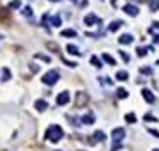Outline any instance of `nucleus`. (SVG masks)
<instances>
[{
	"label": "nucleus",
	"instance_id": "1",
	"mask_svg": "<svg viewBox=\"0 0 159 151\" xmlns=\"http://www.w3.org/2000/svg\"><path fill=\"white\" fill-rule=\"evenodd\" d=\"M63 128L59 126V124H52V126H48V130H47V133H45V139L50 142H57L63 139Z\"/></svg>",
	"mask_w": 159,
	"mask_h": 151
},
{
	"label": "nucleus",
	"instance_id": "2",
	"mask_svg": "<svg viewBox=\"0 0 159 151\" xmlns=\"http://www.w3.org/2000/svg\"><path fill=\"white\" fill-rule=\"evenodd\" d=\"M57 80H59V71L55 70H50L48 73H45L41 77V82L45 85H54V84H57Z\"/></svg>",
	"mask_w": 159,
	"mask_h": 151
},
{
	"label": "nucleus",
	"instance_id": "3",
	"mask_svg": "<svg viewBox=\"0 0 159 151\" xmlns=\"http://www.w3.org/2000/svg\"><path fill=\"white\" fill-rule=\"evenodd\" d=\"M111 139L115 144H120V142L125 139V130L123 128H115V130L111 131Z\"/></svg>",
	"mask_w": 159,
	"mask_h": 151
},
{
	"label": "nucleus",
	"instance_id": "4",
	"mask_svg": "<svg viewBox=\"0 0 159 151\" xmlns=\"http://www.w3.org/2000/svg\"><path fill=\"white\" fill-rule=\"evenodd\" d=\"M98 23H100V18L97 14H93V13L84 16V25H98Z\"/></svg>",
	"mask_w": 159,
	"mask_h": 151
},
{
	"label": "nucleus",
	"instance_id": "5",
	"mask_svg": "<svg viewBox=\"0 0 159 151\" xmlns=\"http://www.w3.org/2000/svg\"><path fill=\"white\" fill-rule=\"evenodd\" d=\"M55 103H57V105H66V103H70V92L63 91V92L55 98Z\"/></svg>",
	"mask_w": 159,
	"mask_h": 151
},
{
	"label": "nucleus",
	"instance_id": "6",
	"mask_svg": "<svg viewBox=\"0 0 159 151\" xmlns=\"http://www.w3.org/2000/svg\"><path fill=\"white\" fill-rule=\"evenodd\" d=\"M123 11L127 13L129 16H138L139 14V9L136 5H132V4H125V5H123Z\"/></svg>",
	"mask_w": 159,
	"mask_h": 151
},
{
	"label": "nucleus",
	"instance_id": "7",
	"mask_svg": "<svg viewBox=\"0 0 159 151\" xmlns=\"http://www.w3.org/2000/svg\"><path fill=\"white\" fill-rule=\"evenodd\" d=\"M141 94H143V98H145L147 103H154L156 101V96H154V92L150 89H141Z\"/></svg>",
	"mask_w": 159,
	"mask_h": 151
},
{
	"label": "nucleus",
	"instance_id": "8",
	"mask_svg": "<svg viewBox=\"0 0 159 151\" xmlns=\"http://www.w3.org/2000/svg\"><path fill=\"white\" fill-rule=\"evenodd\" d=\"M93 123H95V116H93L91 112L81 117V124H93Z\"/></svg>",
	"mask_w": 159,
	"mask_h": 151
},
{
	"label": "nucleus",
	"instance_id": "9",
	"mask_svg": "<svg viewBox=\"0 0 159 151\" xmlns=\"http://www.w3.org/2000/svg\"><path fill=\"white\" fill-rule=\"evenodd\" d=\"M34 107H36V110H47V107H48V103H47V100H36V103H34Z\"/></svg>",
	"mask_w": 159,
	"mask_h": 151
},
{
	"label": "nucleus",
	"instance_id": "10",
	"mask_svg": "<svg viewBox=\"0 0 159 151\" xmlns=\"http://www.w3.org/2000/svg\"><path fill=\"white\" fill-rule=\"evenodd\" d=\"M132 41H134V38H132L131 34H123V36H120L118 43H120V45H131Z\"/></svg>",
	"mask_w": 159,
	"mask_h": 151
},
{
	"label": "nucleus",
	"instance_id": "11",
	"mask_svg": "<svg viewBox=\"0 0 159 151\" xmlns=\"http://www.w3.org/2000/svg\"><path fill=\"white\" fill-rule=\"evenodd\" d=\"M122 25H123V23H122L120 20H115V21H111V23H109V27H107V29H109V32H116Z\"/></svg>",
	"mask_w": 159,
	"mask_h": 151
},
{
	"label": "nucleus",
	"instance_id": "12",
	"mask_svg": "<svg viewBox=\"0 0 159 151\" xmlns=\"http://www.w3.org/2000/svg\"><path fill=\"white\" fill-rule=\"evenodd\" d=\"M66 52H68V53H72V55H82L81 50H79L75 45H68V46H66Z\"/></svg>",
	"mask_w": 159,
	"mask_h": 151
},
{
	"label": "nucleus",
	"instance_id": "13",
	"mask_svg": "<svg viewBox=\"0 0 159 151\" xmlns=\"http://www.w3.org/2000/svg\"><path fill=\"white\" fill-rule=\"evenodd\" d=\"M102 59L106 60L109 66H115V64H116V59H115V57H111L109 53H102Z\"/></svg>",
	"mask_w": 159,
	"mask_h": 151
},
{
	"label": "nucleus",
	"instance_id": "14",
	"mask_svg": "<svg viewBox=\"0 0 159 151\" xmlns=\"http://www.w3.org/2000/svg\"><path fill=\"white\" fill-rule=\"evenodd\" d=\"M116 96L120 98V100H125V98L129 96L127 89H123V87H120V89H116Z\"/></svg>",
	"mask_w": 159,
	"mask_h": 151
},
{
	"label": "nucleus",
	"instance_id": "15",
	"mask_svg": "<svg viewBox=\"0 0 159 151\" xmlns=\"http://www.w3.org/2000/svg\"><path fill=\"white\" fill-rule=\"evenodd\" d=\"M61 36H63V38H75V36H77V32L72 30V29H64L63 32H61Z\"/></svg>",
	"mask_w": 159,
	"mask_h": 151
},
{
	"label": "nucleus",
	"instance_id": "16",
	"mask_svg": "<svg viewBox=\"0 0 159 151\" xmlns=\"http://www.w3.org/2000/svg\"><path fill=\"white\" fill-rule=\"evenodd\" d=\"M93 137H95V141H98V142L106 141V133H104V131H102V130L95 131V133H93Z\"/></svg>",
	"mask_w": 159,
	"mask_h": 151
},
{
	"label": "nucleus",
	"instance_id": "17",
	"mask_svg": "<svg viewBox=\"0 0 159 151\" xmlns=\"http://www.w3.org/2000/svg\"><path fill=\"white\" fill-rule=\"evenodd\" d=\"M150 52V48H147V46H138V50H136V53H138L139 57H145L147 53Z\"/></svg>",
	"mask_w": 159,
	"mask_h": 151
},
{
	"label": "nucleus",
	"instance_id": "18",
	"mask_svg": "<svg viewBox=\"0 0 159 151\" xmlns=\"http://www.w3.org/2000/svg\"><path fill=\"white\" fill-rule=\"evenodd\" d=\"M50 25L52 27H61V16H52L50 18Z\"/></svg>",
	"mask_w": 159,
	"mask_h": 151
},
{
	"label": "nucleus",
	"instance_id": "19",
	"mask_svg": "<svg viewBox=\"0 0 159 151\" xmlns=\"http://www.w3.org/2000/svg\"><path fill=\"white\" fill-rule=\"evenodd\" d=\"M116 78H118V80H129V73H127V71H118Z\"/></svg>",
	"mask_w": 159,
	"mask_h": 151
},
{
	"label": "nucleus",
	"instance_id": "20",
	"mask_svg": "<svg viewBox=\"0 0 159 151\" xmlns=\"http://www.w3.org/2000/svg\"><path fill=\"white\" fill-rule=\"evenodd\" d=\"M91 64H93V66H97V68H102V60L98 59L97 55H93V57H91Z\"/></svg>",
	"mask_w": 159,
	"mask_h": 151
},
{
	"label": "nucleus",
	"instance_id": "21",
	"mask_svg": "<svg viewBox=\"0 0 159 151\" xmlns=\"http://www.w3.org/2000/svg\"><path fill=\"white\" fill-rule=\"evenodd\" d=\"M2 78H4V82H7L11 78V73H9L7 68H4V70H2Z\"/></svg>",
	"mask_w": 159,
	"mask_h": 151
},
{
	"label": "nucleus",
	"instance_id": "22",
	"mask_svg": "<svg viewBox=\"0 0 159 151\" xmlns=\"http://www.w3.org/2000/svg\"><path fill=\"white\" fill-rule=\"evenodd\" d=\"M139 73H143V75H152V68H150V66H143V68H139Z\"/></svg>",
	"mask_w": 159,
	"mask_h": 151
},
{
	"label": "nucleus",
	"instance_id": "23",
	"mask_svg": "<svg viewBox=\"0 0 159 151\" xmlns=\"http://www.w3.org/2000/svg\"><path fill=\"white\" fill-rule=\"evenodd\" d=\"M38 60H43V62H50V57H47V55H41V53H36L34 55Z\"/></svg>",
	"mask_w": 159,
	"mask_h": 151
},
{
	"label": "nucleus",
	"instance_id": "24",
	"mask_svg": "<svg viewBox=\"0 0 159 151\" xmlns=\"http://www.w3.org/2000/svg\"><path fill=\"white\" fill-rule=\"evenodd\" d=\"M21 14H23V16H27V18H31V16H32V9H31V7H23Z\"/></svg>",
	"mask_w": 159,
	"mask_h": 151
},
{
	"label": "nucleus",
	"instance_id": "25",
	"mask_svg": "<svg viewBox=\"0 0 159 151\" xmlns=\"http://www.w3.org/2000/svg\"><path fill=\"white\" fill-rule=\"evenodd\" d=\"M125 121L132 124V123H136V116H134V114H127V116H125Z\"/></svg>",
	"mask_w": 159,
	"mask_h": 151
},
{
	"label": "nucleus",
	"instance_id": "26",
	"mask_svg": "<svg viewBox=\"0 0 159 151\" xmlns=\"http://www.w3.org/2000/svg\"><path fill=\"white\" fill-rule=\"evenodd\" d=\"M20 5H21V4H20V0H13V2L9 4V7H11V9H18Z\"/></svg>",
	"mask_w": 159,
	"mask_h": 151
},
{
	"label": "nucleus",
	"instance_id": "27",
	"mask_svg": "<svg viewBox=\"0 0 159 151\" xmlns=\"http://www.w3.org/2000/svg\"><path fill=\"white\" fill-rule=\"evenodd\" d=\"M118 53H120V57H122V60H125V62H129V60H131V57H129V55L125 53V52H118Z\"/></svg>",
	"mask_w": 159,
	"mask_h": 151
},
{
	"label": "nucleus",
	"instance_id": "28",
	"mask_svg": "<svg viewBox=\"0 0 159 151\" xmlns=\"http://www.w3.org/2000/svg\"><path fill=\"white\" fill-rule=\"evenodd\" d=\"M149 133H150V135H154L156 139H159V131H156L154 128H149Z\"/></svg>",
	"mask_w": 159,
	"mask_h": 151
},
{
	"label": "nucleus",
	"instance_id": "29",
	"mask_svg": "<svg viewBox=\"0 0 159 151\" xmlns=\"http://www.w3.org/2000/svg\"><path fill=\"white\" fill-rule=\"evenodd\" d=\"M145 119H147V121H156V116H152V114H147V116H145Z\"/></svg>",
	"mask_w": 159,
	"mask_h": 151
},
{
	"label": "nucleus",
	"instance_id": "30",
	"mask_svg": "<svg viewBox=\"0 0 159 151\" xmlns=\"http://www.w3.org/2000/svg\"><path fill=\"white\" fill-rule=\"evenodd\" d=\"M154 43H157V45H159V34H156V36H154Z\"/></svg>",
	"mask_w": 159,
	"mask_h": 151
},
{
	"label": "nucleus",
	"instance_id": "31",
	"mask_svg": "<svg viewBox=\"0 0 159 151\" xmlns=\"http://www.w3.org/2000/svg\"><path fill=\"white\" fill-rule=\"evenodd\" d=\"M154 29H159V21H156V23H154Z\"/></svg>",
	"mask_w": 159,
	"mask_h": 151
},
{
	"label": "nucleus",
	"instance_id": "32",
	"mask_svg": "<svg viewBox=\"0 0 159 151\" xmlns=\"http://www.w3.org/2000/svg\"><path fill=\"white\" fill-rule=\"evenodd\" d=\"M50 2H59V0H50Z\"/></svg>",
	"mask_w": 159,
	"mask_h": 151
},
{
	"label": "nucleus",
	"instance_id": "33",
	"mask_svg": "<svg viewBox=\"0 0 159 151\" xmlns=\"http://www.w3.org/2000/svg\"><path fill=\"white\" fill-rule=\"evenodd\" d=\"M72 2H77V0H72Z\"/></svg>",
	"mask_w": 159,
	"mask_h": 151
},
{
	"label": "nucleus",
	"instance_id": "34",
	"mask_svg": "<svg viewBox=\"0 0 159 151\" xmlns=\"http://www.w3.org/2000/svg\"><path fill=\"white\" fill-rule=\"evenodd\" d=\"M154 151H159V149H154Z\"/></svg>",
	"mask_w": 159,
	"mask_h": 151
}]
</instances>
